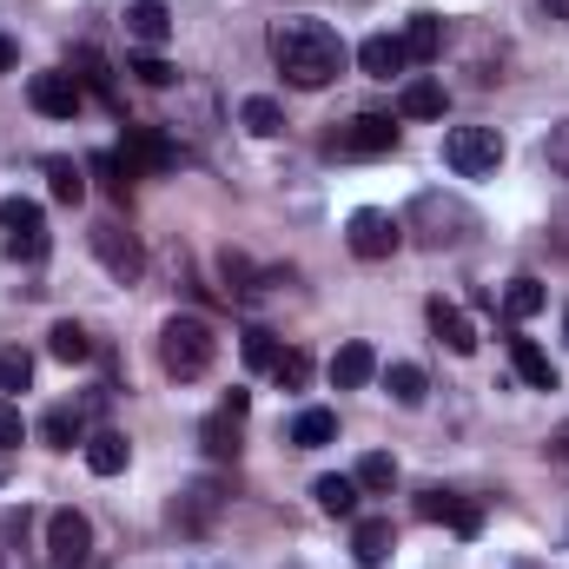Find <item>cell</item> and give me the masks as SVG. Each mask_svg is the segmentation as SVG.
I'll return each instance as SVG.
<instances>
[{
    "instance_id": "3",
    "label": "cell",
    "mask_w": 569,
    "mask_h": 569,
    "mask_svg": "<svg viewBox=\"0 0 569 569\" xmlns=\"http://www.w3.org/2000/svg\"><path fill=\"white\" fill-rule=\"evenodd\" d=\"M405 232H411L425 252H457V246H470L477 212H470L463 199H450V192H418L411 212H405Z\"/></svg>"
},
{
    "instance_id": "17",
    "label": "cell",
    "mask_w": 569,
    "mask_h": 569,
    "mask_svg": "<svg viewBox=\"0 0 569 569\" xmlns=\"http://www.w3.org/2000/svg\"><path fill=\"white\" fill-rule=\"evenodd\" d=\"M127 33L140 47H166L172 40V7L166 0H127Z\"/></svg>"
},
{
    "instance_id": "43",
    "label": "cell",
    "mask_w": 569,
    "mask_h": 569,
    "mask_svg": "<svg viewBox=\"0 0 569 569\" xmlns=\"http://www.w3.org/2000/svg\"><path fill=\"white\" fill-rule=\"evenodd\" d=\"M13 60H20V47H13V40H7V33H0V73H7V67H13Z\"/></svg>"
},
{
    "instance_id": "44",
    "label": "cell",
    "mask_w": 569,
    "mask_h": 569,
    "mask_svg": "<svg viewBox=\"0 0 569 569\" xmlns=\"http://www.w3.org/2000/svg\"><path fill=\"white\" fill-rule=\"evenodd\" d=\"M7 477H13V450H0V483H7Z\"/></svg>"
},
{
    "instance_id": "2",
    "label": "cell",
    "mask_w": 569,
    "mask_h": 569,
    "mask_svg": "<svg viewBox=\"0 0 569 569\" xmlns=\"http://www.w3.org/2000/svg\"><path fill=\"white\" fill-rule=\"evenodd\" d=\"M212 358H219V331H212L199 311H172V318L159 325V371H166L172 385L206 378Z\"/></svg>"
},
{
    "instance_id": "25",
    "label": "cell",
    "mask_w": 569,
    "mask_h": 569,
    "mask_svg": "<svg viewBox=\"0 0 569 569\" xmlns=\"http://www.w3.org/2000/svg\"><path fill=\"white\" fill-rule=\"evenodd\" d=\"M311 497H318L325 517H358V497H365V490H358V477H318Z\"/></svg>"
},
{
    "instance_id": "13",
    "label": "cell",
    "mask_w": 569,
    "mask_h": 569,
    "mask_svg": "<svg viewBox=\"0 0 569 569\" xmlns=\"http://www.w3.org/2000/svg\"><path fill=\"white\" fill-rule=\"evenodd\" d=\"M120 159H127V166H133V179H140V172H166V166L179 159V146L166 140L159 127H127V146H120Z\"/></svg>"
},
{
    "instance_id": "36",
    "label": "cell",
    "mask_w": 569,
    "mask_h": 569,
    "mask_svg": "<svg viewBox=\"0 0 569 569\" xmlns=\"http://www.w3.org/2000/svg\"><path fill=\"white\" fill-rule=\"evenodd\" d=\"M127 73H140L146 87H172V80H179V67H172V60H159V53H133V60H127Z\"/></svg>"
},
{
    "instance_id": "29",
    "label": "cell",
    "mask_w": 569,
    "mask_h": 569,
    "mask_svg": "<svg viewBox=\"0 0 569 569\" xmlns=\"http://www.w3.org/2000/svg\"><path fill=\"white\" fill-rule=\"evenodd\" d=\"M239 120H246V133H259V140H279L284 133V107L266 100V93H252V100L239 107Z\"/></svg>"
},
{
    "instance_id": "10",
    "label": "cell",
    "mask_w": 569,
    "mask_h": 569,
    "mask_svg": "<svg viewBox=\"0 0 569 569\" xmlns=\"http://www.w3.org/2000/svg\"><path fill=\"white\" fill-rule=\"evenodd\" d=\"M418 517H425V523H450L457 537H477V530H483V510H477L463 490H443V483L418 490Z\"/></svg>"
},
{
    "instance_id": "32",
    "label": "cell",
    "mask_w": 569,
    "mask_h": 569,
    "mask_svg": "<svg viewBox=\"0 0 569 569\" xmlns=\"http://www.w3.org/2000/svg\"><path fill=\"white\" fill-rule=\"evenodd\" d=\"M239 351H246V365H252V371H272L284 345L266 331V325H246V331H239Z\"/></svg>"
},
{
    "instance_id": "11",
    "label": "cell",
    "mask_w": 569,
    "mask_h": 569,
    "mask_svg": "<svg viewBox=\"0 0 569 569\" xmlns=\"http://www.w3.org/2000/svg\"><path fill=\"white\" fill-rule=\"evenodd\" d=\"M80 93H87V87H80L73 73H33V80H27V100H33L40 120H73V113H80Z\"/></svg>"
},
{
    "instance_id": "15",
    "label": "cell",
    "mask_w": 569,
    "mask_h": 569,
    "mask_svg": "<svg viewBox=\"0 0 569 569\" xmlns=\"http://www.w3.org/2000/svg\"><path fill=\"white\" fill-rule=\"evenodd\" d=\"M371 378H378V351H371L365 338L338 345V358H331V385H338V391H365Z\"/></svg>"
},
{
    "instance_id": "39",
    "label": "cell",
    "mask_w": 569,
    "mask_h": 569,
    "mask_svg": "<svg viewBox=\"0 0 569 569\" xmlns=\"http://www.w3.org/2000/svg\"><path fill=\"white\" fill-rule=\"evenodd\" d=\"M543 159H550V172H557V179H569V120H563V127H550Z\"/></svg>"
},
{
    "instance_id": "4",
    "label": "cell",
    "mask_w": 569,
    "mask_h": 569,
    "mask_svg": "<svg viewBox=\"0 0 569 569\" xmlns=\"http://www.w3.org/2000/svg\"><path fill=\"white\" fill-rule=\"evenodd\" d=\"M443 166L457 179H490L503 166V133L497 127H450L443 133Z\"/></svg>"
},
{
    "instance_id": "30",
    "label": "cell",
    "mask_w": 569,
    "mask_h": 569,
    "mask_svg": "<svg viewBox=\"0 0 569 569\" xmlns=\"http://www.w3.org/2000/svg\"><path fill=\"white\" fill-rule=\"evenodd\" d=\"M398 113L405 120H443V87L437 80H411L405 100H398Z\"/></svg>"
},
{
    "instance_id": "7",
    "label": "cell",
    "mask_w": 569,
    "mask_h": 569,
    "mask_svg": "<svg viewBox=\"0 0 569 569\" xmlns=\"http://www.w3.org/2000/svg\"><path fill=\"white\" fill-rule=\"evenodd\" d=\"M345 246H351L365 266H378V259H391V252L405 246V219H391V212L365 206V212H351V219H345Z\"/></svg>"
},
{
    "instance_id": "37",
    "label": "cell",
    "mask_w": 569,
    "mask_h": 569,
    "mask_svg": "<svg viewBox=\"0 0 569 569\" xmlns=\"http://www.w3.org/2000/svg\"><path fill=\"white\" fill-rule=\"evenodd\" d=\"M272 378H279L284 391H305V385H311V358H305V351H279Z\"/></svg>"
},
{
    "instance_id": "31",
    "label": "cell",
    "mask_w": 569,
    "mask_h": 569,
    "mask_svg": "<svg viewBox=\"0 0 569 569\" xmlns=\"http://www.w3.org/2000/svg\"><path fill=\"white\" fill-rule=\"evenodd\" d=\"M385 391H391V405H405V411H418V405H425V371H418V365H391V371H385Z\"/></svg>"
},
{
    "instance_id": "6",
    "label": "cell",
    "mask_w": 569,
    "mask_h": 569,
    "mask_svg": "<svg viewBox=\"0 0 569 569\" xmlns=\"http://www.w3.org/2000/svg\"><path fill=\"white\" fill-rule=\"evenodd\" d=\"M87 239H93V259L107 266V279H113V284H140V279H146V246H140V232H127L120 219H100Z\"/></svg>"
},
{
    "instance_id": "5",
    "label": "cell",
    "mask_w": 569,
    "mask_h": 569,
    "mask_svg": "<svg viewBox=\"0 0 569 569\" xmlns=\"http://www.w3.org/2000/svg\"><path fill=\"white\" fill-rule=\"evenodd\" d=\"M0 246H7V259H20V266H40L47 259V212L33 206V199H0Z\"/></svg>"
},
{
    "instance_id": "23",
    "label": "cell",
    "mask_w": 569,
    "mask_h": 569,
    "mask_svg": "<svg viewBox=\"0 0 569 569\" xmlns=\"http://www.w3.org/2000/svg\"><path fill=\"white\" fill-rule=\"evenodd\" d=\"M405 53H411V67L443 60V20H437V13H411V27H405Z\"/></svg>"
},
{
    "instance_id": "26",
    "label": "cell",
    "mask_w": 569,
    "mask_h": 569,
    "mask_svg": "<svg viewBox=\"0 0 569 569\" xmlns=\"http://www.w3.org/2000/svg\"><path fill=\"white\" fill-rule=\"evenodd\" d=\"M239 425H246V418H232V411H212V418L199 425V443H206V457H212V463L239 457Z\"/></svg>"
},
{
    "instance_id": "22",
    "label": "cell",
    "mask_w": 569,
    "mask_h": 569,
    "mask_svg": "<svg viewBox=\"0 0 569 569\" xmlns=\"http://www.w3.org/2000/svg\"><path fill=\"white\" fill-rule=\"evenodd\" d=\"M40 443H47V450H73V443H87V411L53 405V411L40 418Z\"/></svg>"
},
{
    "instance_id": "18",
    "label": "cell",
    "mask_w": 569,
    "mask_h": 569,
    "mask_svg": "<svg viewBox=\"0 0 569 569\" xmlns=\"http://www.w3.org/2000/svg\"><path fill=\"white\" fill-rule=\"evenodd\" d=\"M73 80H80L87 93H100V100L120 113V87H113V67H107V53H100V47H73Z\"/></svg>"
},
{
    "instance_id": "34",
    "label": "cell",
    "mask_w": 569,
    "mask_h": 569,
    "mask_svg": "<svg viewBox=\"0 0 569 569\" xmlns=\"http://www.w3.org/2000/svg\"><path fill=\"white\" fill-rule=\"evenodd\" d=\"M391 483H398V457H391V450H371V457L358 463V490H371V497H385Z\"/></svg>"
},
{
    "instance_id": "14",
    "label": "cell",
    "mask_w": 569,
    "mask_h": 569,
    "mask_svg": "<svg viewBox=\"0 0 569 569\" xmlns=\"http://www.w3.org/2000/svg\"><path fill=\"white\" fill-rule=\"evenodd\" d=\"M425 318H430V331H437V345H443V351H457V358H470V351H477V325H470L450 298H430Z\"/></svg>"
},
{
    "instance_id": "46",
    "label": "cell",
    "mask_w": 569,
    "mask_h": 569,
    "mask_svg": "<svg viewBox=\"0 0 569 569\" xmlns=\"http://www.w3.org/2000/svg\"><path fill=\"white\" fill-rule=\"evenodd\" d=\"M563 338H569V311H563Z\"/></svg>"
},
{
    "instance_id": "42",
    "label": "cell",
    "mask_w": 569,
    "mask_h": 569,
    "mask_svg": "<svg viewBox=\"0 0 569 569\" xmlns=\"http://www.w3.org/2000/svg\"><path fill=\"white\" fill-rule=\"evenodd\" d=\"M550 239H557V246H563V252H569V206H563V212H557V219H550Z\"/></svg>"
},
{
    "instance_id": "40",
    "label": "cell",
    "mask_w": 569,
    "mask_h": 569,
    "mask_svg": "<svg viewBox=\"0 0 569 569\" xmlns=\"http://www.w3.org/2000/svg\"><path fill=\"white\" fill-rule=\"evenodd\" d=\"M13 443H27V418H20V405L0 398V450H13Z\"/></svg>"
},
{
    "instance_id": "47",
    "label": "cell",
    "mask_w": 569,
    "mask_h": 569,
    "mask_svg": "<svg viewBox=\"0 0 569 569\" xmlns=\"http://www.w3.org/2000/svg\"><path fill=\"white\" fill-rule=\"evenodd\" d=\"M517 569H543V563H517Z\"/></svg>"
},
{
    "instance_id": "27",
    "label": "cell",
    "mask_w": 569,
    "mask_h": 569,
    "mask_svg": "<svg viewBox=\"0 0 569 569\" xmlns=\"http://www.w3.org/2000/svg\"><path fill=\"white\" fill-rule=\"evenodd\" d=\"M47 351H53L60 365H87V358H93V338H87V325H73V318H60V325L47 331Z\"/></svg>"
},
{
    "instance_id": "8",
    "label": "cell",
    "mask_w": 569,
    "mask_h": 569,
    "mask_svg": "<svg viewBox=\"0 0 569 569\" xmlns=\"http://www.w3.org/2000/svg\"><path fill=\"white\" fill-rule=\"evenodd\" d=\"M331 152H345V159H385V152H398L391 113H358V120H345V127L331 133Z\"/></svg>"
},
{
    "instance_id": "20",
    "label": "cell",
    "mask_w": 569,
    "mask_h": 569,
    "mask_svg": "<svg viewBox=\"0 0 569 569\" xmlns=\"http://www.w3.org/2000/svg\"><path fill=\"white\" fill-rule=\"evenodd\" d=\"M127 463H133V443H127L120 430H93V437H87V470H93V477H120Z\"/></svg>"
},
{
    "instance_id": "16",
    "label": "cell",
    "mask_w": 569,
    "mask_h": 569,
    "mask_svg": "<svg viewBox=\"0 0 569 569\" xmlns=\"http://www.w3.org/2000/svg\"><path fill=\"white\" fill-rule=\"evenodd\" d=\"M358 67H365L371 80H398V73L411 67V53H405V40H398V33H371V40L358 47Z\"/></svg>"
},
{
    "instance_id": "19",
    "label": "cell",
    "mask_w": 569,
    "mask_h": 569,
    "mask_svg": "<svg viewBox=\"0 0 569 569\" xmlns=\"http://www.w3.org/2000/svg\"><path fill=\"white\" fill-rule=\"evenodd\" d=\"M510 365H517V378L530 391H557V365H550V351L537 338H510Z\"/></svg>"
},
{
    "instance_id": "45",
    "label": "cell",
    "mask_w": 569,
    "mask_h": 569,
    "mask_svg": "<svg viewBox=\"0 0 569 569\" xmlns=\"http://www.w3.org/2000/svg\"><path fill=\"white\" fill-rule=\"evenodd\" d=\"M543 7H550V13H563V20H569V0H543Z\"/></svg>"
},
{
    "instance_id": "1",
    "label": "cell",
    "mask_w": 569,
    "mask_h": 569,
    "mask_svg": "<svg viewBox=\"0 0 569 569\" xmlns=\"http://www.w3.org/2000/svg\"><path fill=\"white\" fill-rule=\"evenodd\" d=\"M272 60L298 93H318L345 73V40L325 20H279L272 27Z\"/></svg>"
},
{
    "instance_id": "41",
    "label": "cell",
    "mask_w": 569,
    "mask_h": 569,
    "mask_svg": "<svg viewBox=\"0 0 569 569\" xmlns=\"http://www.w3.org/2000/svg\"><path fill=\"white\" fill-rule=\"evenodd\" d=\"M550 457H557V463H569V418L557 425V437H550Z\"/></svg>"
},
{
    "instance_id": "38",
    "label": "cell",
    "mask_w": 569,
    "mask_h": 569,
    "mask_svg": "<svg viewBox=\"0 0 569 569\" xmlns=\"http://www.w3.org/2000/svg\"><path fill=\"white\" fill-rule=\"evenodd\" d=\"M33 385V358L27 351H0V391H27Z\"/></svg>"
},
{
    "instance_id": "35",
    "label": "cell",
    "mask_w": 569,
    "mask_h": 569,
    "mask_svg": "<svg viewBox=\"0 0 569 569\" xmlns=\"http://www.w3.org/2000/svg\"><path fill=\"white\" fill-rule=\"evenodd\" d=\"M503 311H510L517 325H523V318H537V311H543V284H537V279H510V291H503Z\"/></svg>"
},
{
    "instance_id": "21",
    "label": "cell",
    "mask_w": 569,
    "mask_h": 569,
    "mask_svg": "<svg viewBox=\"0 0 569 569\" xmlns=\"http://www.w3.org/2000/svg\"><path fill=\"white\" fill-rule=\"evenodd\" d=\"M391 543H398V537H391V523H385V517H365V523L351 530V557H358L365 569L391 563Z\"/></svg>"
},
{
    "instance_id": "28",
    "label": "cell",
    "mask_w": 569,
    "mask_h": 569,
    "mask_svg": "<svg viewBox=\"0 0 569 569\" xmlns=\"http://www.w3.org/2000/svg\"><path fill=\"white\" fill-rule=\"evenodd\" d=\"M331 437H338V418H331L325 405H311V411L291 418V443H298V450H325Z\"/></svg>"
},
{
    "instance_id": "9",
    "label": "cell",
    "mask_w": 569,
    "mask_h": 569,
    "mask_svg": "<svg viewBox=\"0 0 569 569\" xmlns=\"http://www.w3.org/2000/svg\"><path fill=\"white\" fill-rule=\"evenodd\" d=\"M93 557V523L80 510H53L47 517V569H80Z\"/></svg>"
},
{
    "instance_id": "24",
    "label": "cell",
    "mask_w": 569,
    "mask_h": 569,
    "mask_svg": "<svg viewBox=\"0 0 569 569\" xmlns=\"http://www.w3.org/2000/svg\"><path fill=\"white\" fill-rule=\"evenodd\" d=\"M40 172H47V192H53L60 206H80V199H87V172H80L73 159L53 152V159H40Z\"/></svg>"
},
{
    "instance_id": "12",
    "label": "cell",
    "mask_w": 569,
    "mask_h": 569,
    "mask_svg": "<svg viewBox=\"0 0 569 569\" xmlns=\"http://www.w3.org/2000/svg\"><path fill=\"white\" fill-rule=\"evenodd\" d=\"M219 510H226V490H219V483H206V477H199V483H186V490L172 497V523H179L186 537L212 530V517H219Z\"/></svg>"
},
{
    "instance_id": "33",
    "label": "cell",
    "mask_w": 569,
    "mask_h": 569,
    "mask_svg": "<svg viewBox=\"0 0 569 569\" xmlns=\"http://www.w3.org/2000/svg\"><path fill=\"white\" fill-rule=\"evenodd\" d=\"M219 279H226L232 298H259V272H252L246 252H219Z\"/></svg>"
}]
</instances>
